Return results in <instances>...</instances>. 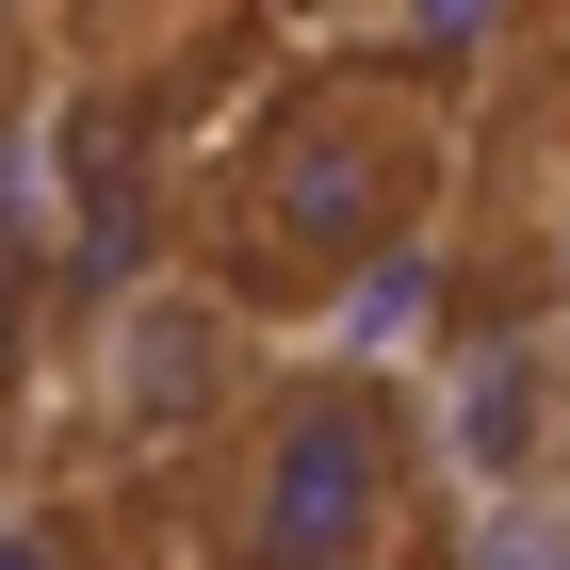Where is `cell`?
<instances>
[{"label":"cell","instance_id":"6da1fadb","mask_svg":"<svg viewBox=\"0 0 570 570\" xmlns=\"http://www.w3.org/2000/svg\"><path fill=\"white\" fill-rule=\"evenodd\" d=\"M473 164V98L407 66V49H309L294 82L213 147L196 179V277L245 326H309L358 277H407L424 228L456 213Z\"/></svg>","mask_w":570,"mask_h":570},{"label":"cell","instance_id":"7a4b0ae2","mask_svg":"<svg viewBox=\"0 0 570 570\" xmlns=\"http://www.w3.org/2000/svg\"><path fill=\"white\" fill-rule=\"evenodd\" d=\"M407 473H424L407 375H375L343 343H277L262 407L196 473V570H392Z\"/></svg>","mask_w":570,"mask_h":570},{"label":"cell","instance_id":"3957f363","mask_svg":"<svg viewBox=\"0 0 570 570\" xmlns=\"http://www.w3.org/2000/svg\"><path fill=\"white\" fill-rule=\"evenodd\" d=\"M262 375H277V343L196 262H131L82 294V440L131 473H213L228 424L262 407Z\"/></svg>","mask_w":570,"mask_h":570},{"label":"cell","instance_id":"277c9868","mask_svg":"<svg viewBox=\"0 0 570 570\" xmlns=\"http://www.w3.org/2000/svg\"><path fill=\"white\" fill-rule=\"evenodd\" d=\"M0 570H82V538H66V505L33 473H0Z\"/></svg>","mask_w":570,"mask_h":570},{"label":"cell","instance_id":"5b68a950","mask_svg":"<svg viewBox=\"0 0 570 570\" xmlns=\"http://www.w3.org/2000/svg\"><path fill=\"white\" fill-rule=\"evenodd\" d=\"M33 66H49V49H33V17H0V131L33 115Z\"/></svg>","mask_w":570,"mask_h":570}]
</instances>
